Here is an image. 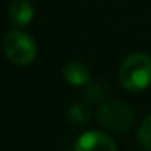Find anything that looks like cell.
I'll list each match as a JSON object with an SVG mask.
<instances>
[{
	"instance_id": "cell-4",
	"label": "cell",
	"mask_w": 151,
	"mask_h": 151,
	"mask_svg": "<svg viewBox=\"0 0 151 151\" xmlns=\"http://www.w3.org/2000/svg\"><path fill=\"white\" fill-rule=\"evenodd\" d=\"M75 151H117V146L107 133L89 130L78 137L75 143Z\"/></svg>"
},
{
	"instance_id": "cell-7",
	"label": "cell",
	"mask_w": 151,
	"mask_h": 151,
	"mask_svg": "<svg viewBox=\"0 0 151 151\" xmlns=\"http://www.w3.org/2000/svg\"><path fill=\"white\" fill-rule=\"evenodd\" d=\"M137 135H138V141L141 143V146L151 150V114L141 122Z\"/></svg>"
},
{
	"instance_id": "cell-5",
	"label": "cell",
	"mask_w": 151,
	"mask_h": 151,
	"mask_svg": "<svg viewBox=\"0 0 151 151\" xmlns=\"http://www.w3.org/2000/svg\"><path fill=\"white\" fill-rule=\"evenodd\" d=\"M34 15V8L28 0H15L8 8V18L13 23V26L23 28L31 23Z\"/></svg>"
},
{
	"instance_id": "cell-1",
	"label": "cell",
	"mask_w": 151,
	"mask_h": 151,
	"mask_svg": "<svg viewBox=\"0 0 151 151\" xmlns=\"http://www.w3.org/2000/svg\"><path fill=\"white\" fill-rule=\"evenodd\" d=\"M119 81L128 91H143L151 85V57L143 52L130 54L119 67Z\"/></svg>"
},
{
	"instance_id": "cell-3",
	"label": "cell",
	"mask_w": 151,
	"mask_h": 151,
	"mask_svg": "<svg viewBox=\"0 0 151 151\" xmlns=\"http://www.w3.org/2000/svg\"><path fill=\"white\" fill-rule=\"evenodd\" d=\"M4 52L12 63L24 67L36 59L37 47L29 34L20 29H13L4 37Z\"/></svg>"
},
{
	"instance_id": "cell-6",
	"label": "cell",
	"mask_w": 151,
	"mask_h": 151,
	"mask_svg": "<svg viewBox=\"0 0 151 151\" xmlns=\"http://www.w3.org/2000/svg\"><path fill=\"white\" fill-rule=\"evenodd\" d=\"M63 78L67 83H70L72 86H85L89 83L91 75L89 70L86 68L85 63L81 62H70L63 68Z\"/></svg>"
},
{
	"instance_id": "cell-2",
	"label": "cell",
	"mask_w": 151,
	"mask_h": 151,
	"mask_svg": "<svg viewBox=\"0 0 151 151\" xmlns=\"http://www.w3.org/2000/svg\"><path fill=\"white\" fill-rule=\"evenodd\" d=\"M96 119L104 128L117 133H125L133 124V109L124 101H107L96 111Z\"/></svg>"
}]
</instances>
